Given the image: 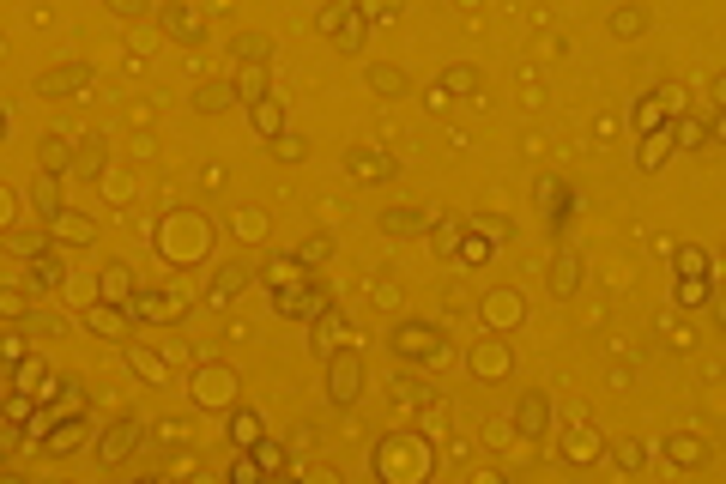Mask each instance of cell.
Returning <instances> with one entry per match:
<instances>
[{"label":"cell","mask_w":726,"mask_h":484,"mask_svg":"<svg viewBox=\"0 0 726 484\" xmlns=\"http://www.w3.org/2000/svg\"><path fill=\"white\" fill-rule=\"evenodd\" d=\"M358 394H363V358L351 351V345L327 351V400H333V405H358Z\"/></svg>","instance_id":"6da1fadb"},{"label":"cell","mask_w":726,"mask_h":484,"mask_svg":"<svg viewBox=\"0 0 726 484\" xmlns=\"http://www.w3.org/2000/svg\"><path fill=\"white\" fill-rule=\"evenodd\" d=\"M394 351L412 358V363H424V369H442L448 363V345H442V333H436L430 321H405L400 333H394Z\"/></svg>","instance_id":"7a4b0ae2"},{"label":"cell","mask_w":726,"mask_h":484,"mask_svg":"<svg viewBox=\"0 0 726 484\" xmlns=\"http://www.w3.org/2000/svg\"><path fill=\"white\" fill-rule=\"evenodd\" d=\"M206 242H212V230H206V219H188V212H176V219L163 224V255L170 261H200L206 255Z\"/></svg>","instance_id":"3957f363"},{"label":"cell","mask_w":726,"mask_h":484,"mask_svg":"<svg viewBox=\"0 0 726 484\" xmlns=\"http://www.w3.org/2000/svg\"><path fill=\"white\" fill-rule=\"evenodd\" d=\"M315 31H321V37H340L345 55H358V49H363V31H369V24H363L358 0H340V6H321V13H315Z\"/></svg>","instance_id":"277c9868"},{"label":"cell","mask_w":726,"mask_h":484,"mask_svg":"<svg viewBox=\"0 0 726 484\" xmlns=\"http://www.w3.org/2000/svg\"><path fill=\"white\" fill-rule=\"evenodd\" d=\"M333 309V297H327V284H291V291H279V315H291V321H315V315H327Z\"/></svg>","instance_id":"5b68a950"},{"label":"cell","mask_w":726,"mask_h":484,"mask_svg":"<svg viewBox=\"0 0 726 484\" xmlns=\"http://www.w3.org/2000/svg\"><path fill=\"white\" fill-rule=\"evenodd\" d=\"M85 327H91V333H103V340H121V345H127V333H134V315H127V302H91V309H85Z\"/></svg>","instance_id":"8992f818"},{"label":"cell","mask_w":726,"mask_h":484,"mask_svg":"<svg viewBox=\"0 0 726 484\" xmlns=\"http://www.w3.org/2000/svg\"><path fill=\"white\" fill-rule=\"evenodd\" d=\"M134 442H140V418L127 412V418H116V424H109V436L98 442V461H103V466H121L127 454H134Z\"/></svg>","instance_id":"52a82bcc"},{"label":"cell","mask_w":726,"mask_h":484,"mask_svg":"<svg viewBox=\"0 0 726 484\" xmlns=\"http://www.w3.org/2000/svg\"><path fill=\"white\" fill-rule=\"evenodd\" d=\"M42 98H79V91H91V67L85 60H73V67H55V73H42L37 79Z\"/></svg>","instance_id":"ba28073f"},{"label":"cell","mask_w":726,"mask_h":484,"mask_svg":"<svg viewBox=\"0 0 726 484\" xmlns=\"http://www.w3.org/2000/svg\"><path fill=\"white\" fill-rule=\"evenodd\" d=\"M91 237H98V224L85 219V212H67V206H60V212H49V242H67V248H85Z\"/></svg>","instance_id":"9c48e42d"},{"label":"cell","mask_w":726,"mask_h":484,"mask_svg":"<svg viewBox=\"0 0 726 484\" xmlns=\"http://www.w3.org/2000/svg\"><path fill=\"white\" fill-rule=\"evenodd\" d=\"M24 279H31V291H60V284H67V266H60L49 248H37V255H24Z\"/></svg>","instance_id":"30bf717a"},{"label":"cell","mask_w":726,"mask_h":484,"mask_svg":"<svg viewBox=\"0 0 726 484\" xmlns=\"http://www.w3.org/2000/svg\"><path fill=\"white\" fill-rule=\"evenodd\" d=\"M575 291H582V255L557 248V261H551V297H575Z\"/></svg>","instance_id":"8fae6325"},{"label":"cell","mask_w":726,"mask_h":484,"mask_svg":"<svg viewBox=\"0 0 726 484\" xmlns=\"http://www.w3.org/2000/svg\"><path fill=\"white\" fill-rule=\"evenodd\" d=\"M163 31H170L176 42H200L206 37V19L194 13V6H182V0H176V6H163Z\"/></svg>","instance_id":"7c38bea8"},{"label":"cell","mask_w":726,"mask_h":484,"mask_svg":"<svg viewBox=\"0 0 726 484\" xmlns=\"http://www.w3.org/2000/svg\"><path fill=\"white\" fill-rule=\"evenodd\" d=\"M340 340H351V327H345V315H315V340H309V351L315 358H327V351H340Z\"/></svg>","instance_id":"4fadbf2b"},{"label":"cell","mask_w":726,"mask_h":484,"mask_svg":"<svg viewBox=\"0 0 726 484\" xmlns=\"http://www.w3.org/2000/svg\"><path fill=\"white\" fill-rule=\"evenodd\" d=\"M79 442H85V412H79V418H55V424H49V436H42L49 454H73Z\"/></svg>","instance_id":"5bb4252c"},{"label":"cell","mask_w":726,"mask_h":484,"mask_svg":"<svg viewBox=\"0 0 726 484\" xmlns=\"http://www.w3.org/2000/svg\"><path fill=\"white\" fill-rule=\"evenodd\" d=\"M98 297H103V302H127V297H134V266L109 261V266L98 273Z\"/></svg>","instance_id":"9a60e30c"},{"label":"cell","mask_w":726,"mask_h":484,"mask_svg":"<svg viewBox=\"0 0 726 484\" xmlns=\"http://www.w3.org/2000/svg\"><path fill=\"white\" fill-rule=\"evenodd\" d=\"M248 284H255V273L237 261V266H219V279H212V291H206V297H212V302H237Z\"/></svg>","instance_id":"2e32d148"},{"label":"cell","mask_w":726,"mask_h":484,"mask_svg":"<svg viewBox=\"0 0 726 484\" xmlns=\"http://www.w3.org/2000/svg\"><path fill=\"white\" fill-rule=\"evenodd\" d=\"M242 103H261L266 98V60H237V85H230Z\"/></svg>","instance_id":"e0dca14e"},{"label":"cell","mask_w":726,"mask_h":484,"mask_svg":"<svg viewBox=\"0 0 726 484\" xmlns=\"http://www.w3.org/2000/svg\"><path fill=\"white\" fill-rule=\"evenodd\" d=\"M544 424H551V405H544V394H526V400L515 405V430H521V436H544Z\"/></svg>","instance_id":"ac0fdd59"},{"label":"cell","mask_w":726,"mask_h":484,"mask_svg":"<svg viewBox=\"0 0 726 484\" xmlns=\"http://www.w3.org/2000/svg\"><path fill=\"white\" fill-rule=\"evenodd\" d=\"M394 170L400 163L387 158V152H351V176H363V182H394Z\"/></svg>","instance_id":"d6986e66"},{"label":"cell","mask_w":726,"mask_h":484,"mask_svg":"<svg viewBox=\"0 0 726 484\" xmlns=\"http://www.w3.org/2000/svg\"><path fill=\"white\" fill-rule=\"evenodd\" d=\"M666 134H672V145H684V152H696V145H708V121H696V116H684V109H678Z\"/></svg>","instance_id":"ffe728a7"},{"label":"cell","mask_w":726,"mask_h":484,"mask_svg":"<svg viewBox=\"0 0 726 484\" xmlns=\"http://www.w3.org/2000/svg\"><path fill=\"white\" fill-rule=\"evenodd\" d=\"M666 158H672V134H666V127H647V134H642V152H636V163H642V170H660Z\"/></svg>","instance_id":"44dd1931"},{"label":"cell","mask_w":726,"mask_h":484,"mask_svg":"<svg viewBox=\"0 0 726 484\" xmlns=\"http://www.w3.org/2000/svg\"><path fill=\"white\" fill-rule=\"evenodd\" d=\"M127 363H134V376H140V382H163V358L152 351V345L127 340Z\"/></svg>","instance_id":"7402d4cb"},{"label":"cell","mask_w":726,"mask_h":484,"mask_svg":"<svg viewBox=\"0 0 726 484\" xmlns=\"http://www.w3.org/2000/svg\"><path fill=\"white\" fill-rule=\"evenodd\" d=\"M37 163L49 170V176H60V170L73 163V145L60 140V134H42V145H37Z\"/></svg>","instance_id":"603a6c76"},{"label":"cell","mask_w":726,"mask_h":484,"mask_svg":"<svg viewBox=\"0 0 726 484\" xmlns=\"http://www.w3.org/2000/svg\"><path fill=\"white\" fill-rule=\"evenodd\" d=\"M230 442H237V448H255V442H261V418H255L248 405L230 412Z\"/></svg>","instance_id":"cb8c5ba5"},{"label":"cell","mask_w":726,"mask_h":484,"mask_svg":"<svg viewBox=\"0 0 726 484\" xmlns=\"http://www.w3.org/2000/svg\"><path fill=\"white\" fill-rule=\"evenodd\" d=\"M261 279L273 284V291H291V284H302V261H297V255H291V261L279 255V261H266V273H261Z\"/></svg>","instance_id":"d4e9b609"},{"label":"cell","mask_w":726,"mask_h":484,"mask_svg":"<svg viewBox=\"0 0 726 484\" xmlns=\"http://www.w3.org/2000/svg\"><path fill=\"white\" fill-rule=\"evenodd\" d=\"M248 109H255V127H261V140H279V134H284V109H279L273 98L248 103Z\"/></svg>","instance_id":"484cf974"},{"label":"cell","mask_w":726,"mask_h":484,"mask_svg":"<svg viewBox=\"0 0 726 484\" xmlns=\"http://www.w3.org/2000/svg\"><path fill=\"white\" fill-rule=\"evenodd\" d=\"M424 224H430V212H412V206H394V212L382 219V230H387V237H412V230H424Z\"/></svg>","instance_id":"4316f807"},{"label":"cell","mask_w":726,"mask_h":484,"mask_svg":"<svg viewBox=\"0 0 726 484\" xmlns=\"http://www.w3.org/2000/svg\"><path fill=\"white\" fill-rule=\"evenodd\" d=\"M472 369H479V376H503V369H508V351L497 340H484L479 351H472Z\"/></svg>","instance_id":"83f0119b"},{"label":"cell","mask_w":726,"mask_h":484,"mask_svg":"<svg viewBox=\"0 0 726 484\" xmlns=\"http://www.w3.org/2000/svg\"><path fill=\"white\" fill-rule=\"evenodd\" d=\"M369 85H376V91L394 103V98H405V85H412V79H405L400 67H369Z\"/></svg>","instance_id":"f1b7e54d"},{"label":"cell","mask_w":726,"mask_h":484,"mask_svg":"<svg viewBox=\"0 0 726 484\" xmlns=\"http://www.w3.org/2000/svg\"><path fill=\"white\" fill-rule=\"evenodd\" d=\"M230 49H237V60H273V42H266L261 31H237Z\"/></svg>","instance_id":"f546056e"},{"label":"cell","mask_w":726,"mask_h":484,"mask_svg":"<svg viewBox=\"0 0 726 484\" xmlns=\"http://www.w3.org/2000/svg\"><path fill=\"white\" fill-rule=\"evenodd\" d=\"M31 200H37V212H42V219H49V212H60V176H49V170H42V176H37V188H31Z\"/></svg>","instance_id":"4dcf8cb0"},{"label":"cell","mask_w":726,"mask_h":484,"mask_svg":"<svg viewBox=\"0 0 726 484\" xmlns=\"http://www.w3.org/2000/svg\"><path fill=\"white\" fill-rule=\"evenodd\" d=\"M194 103H200L206 116H219V109H230V103H237V91H230V85H200V91H194Z\"/></svg>","instance_id":"1f68e13d"},{"label":"cell","mask_w":726,"mask_h":484,"mask_svg":"<svg viewBox=\"0 0 726 484\" xmlns=\"http://www.w3.org/2000/svg\"><path fill=\"white\" fill-rule=\"evenodd\" d=\"M0 315H6V321H24V315H31V297H24L19 284H0Z\"/></svg>","instance_id":"d6a6232c"},{"label":"cell","mask_w":726,"mask_h":484,"mask_svg":"<svg viewBox=\"0 0 726 484\" xmlns=\"http://www.w3.org/2000/svg\"><path fill=\"white\" fill-rule=\"evenodd\" d=\"M200 400L206 405H224V400H230V376H224V369H206V376H200Z\"/></svg>","instance_id":"836d02e7"},{"label":"cell","mask_w":726,"mask_h":484,"mask_svg":"<svg viewBox=\"0 0 726 484\" xmlns=\"http://www.w3.org/2000/svg\"><path fill=\"white\" fill-rule=\"evenodd\" d=\"M672 297L684 302V309H696V302H708V273H684V284H678Z\"/></svg>","instance_id":"e575fe53"},{"label":"cell","mask_w":726,"mask_h":484,"mask_svg":"<svg viewBox=\"0 0 726 484\" xmlns=\"http://www.w3.org/2000/svg\"><path fill=\"white\" fill-rule=\"evenodd\" d=\"M642 24H647L642 6H618V13H611V31H618V37H642Z\"/></svg>","instance_id":"d590c367"},{"label":"cell","mask_w":726,"mask_h":484,"mask_svg":"<svg viewBox=\"0 0 726 484\" xmlns=\"http://www.w3.org/2000/svg\"><path fill=\"white\" fill-rule=\"evenodd\" d=\"M563 454H569V461H593V454H600V442H593V430H587V424H575V436L563 442Z\"/></svg>","instance_id":"8d00e7d4"},{"label":"cell","mask_w":726,"mask_h":484,"mask_svg":"<svg viewBox=\"0 0 726 484\" xmlns=\"http://www.w3.org/2000/svg\"><path fill=\"white\" fill-rule=\"evenodd\" d=\"M363 24H382V19H400V0H358Z\"/></svg>","instance_id":"74e56055"},{"label":"cell","mask_w":726,"mask_h":484,"mask_svg":"<svg viewBox=\"0 0 726 484\" xmlns=\"http://www.w3.org/2000/svg\"><path fill=\"white\" fill-rule=\"evenodd\" d=\"M436 85H442V91H479V73H472V67H448V73H442V79H436Z\"/></svg>","instance_id":"f35d334b"},{"label":"cell","mask_w":726,"mask_h":484,"mask_svg":"<svg viewBox=\"0 0 726 484\" xmlns=\"http://www.w3.org/2000/svg\"><path fill=\"white\" fill-rule=\"evenodd\" d=\"M248 454H255V466H261V472H279V466H284V448H279V442H266V436L248 448Z\"/></svg>","instance_id":"ab89813d"},{"label":"cell","mask_w":726,"mask_h":484,"mask_svg":"<svg viewBox=\"0 0 726 484\" xmlns=\"http://www.w3.org/2000/svg\"><path fill=\"white\" fill-rule=\"evenodd\" d=\"M255 479H261L255 454H248V448H237V461H230V484H255Z\"/></svg>","instance_id":"60d3db41"},{"label":"cell","mask_w":726,"mask_h":484,"mask_svg":"<svg viewBox=\"0 0 726 484\" xmlns=\"http://www.w3.org/2000/svg\"><path fill=\"white\" fill-rule=\"evenodd\" d=\"M297 261H302V266H321V261H327V237H309V242L297 248Z\"/></svg>","instance_id":"b9f144b4"},{"label":"cell","mask_w":726,"mask_h":484,"mask_svg":"<svg viewBox=\"0 0 726 484\" xmlns=\"http://www.w3.org/2000/svg\"><path fill=\"white\" fill-rule=\"evenodd\" d=\"M302 152H309V145H302L297 134H279V140H273V158H291V163H297Z\"/></svg>","instance_id":"7bdbcfd3"},{"label":"cell","mask_w":726,"mask_h":484,"mask_svg":"<svg viewBox=\"0 0 726 484\" xmlns=\"http://www.w3.org/2000/svg\"><path fill=\"white\" fill-rule=\"evenodd\" d=\"M666 454H672V461H684V466H696V461H703V448H696V442H678V436L666 442Z\"/></svg>","instance_id":"ee69618b"},{"label":"cell","mask_w":726,"mask_h":484,"mask_svg":"<svg viewBox=\"0 0 726 484\" xmlns=\"http://www.w3.org/2000/svg\"><path fill=\"white\" fill-rule=\"evenodd\" d=\"M6 248H13V255H37L42 237H37V230H19V237H6Z\"/></svg>","instance_id":"f6af8a7d"},{"label":"cell","mask_w":726,"mask_h":484,"mask_svg":"<svg viewBox=\"0 0 726 484\" xmlns=\"http://www.w3.org/2000/svg\"><path fill=\"white\" fill-rule=\"evenodd\" d=\"M611 461L624 466V472H636V466H642V448H636V442H618V448H611Z\"/></svg>","instance_id":"bcb514c9"},{"label":"cell","mask_w":726,"mask_h":484,"mask_svg":"<svg viewBox=\"0 0 726 484\" xmlns=\"http://www.w3.org/2000/svg\"><path fill=\"white\" fill-rule=\"evenodd\" d=\"M24 358V333H6V340H0V363H19Z\"/></svg>","instance_id":"7dc6e473"},{"label":"cell","mask_w":726,"mask_h":484,"mask_svg":"<svg viewBox=\"0 0 726 484\" xmlns=\"http://www.w3.org/2000/svg\"><path fill=\"white\" fill-rule=\"evenodd\" d=\"M103 6H109L116 19H140V13H145V0H103Z\"/></svg>","instance_id":"c3c4849f"},{"label":"cell","mask_w":726,"mask_h":484,"mask_svg":"<svg viewBox=\"0 0 726 484\" xmlns=\"http://www.w3.org/2000/svg\"><path fill=\"white\" fill-rule=\"evenodd\" d=\"M158 436H163V442H188V424H182V418H163Z\"/></svg>","instance_id":"681fc988"},{"label":"cell","mask_w":726,"mask_h":484,"mask_svg":"<svg viewBox=\"0 0 726 484\" xmlns=\"http://www.w3.org/2000/svg\"><path fill=\"white\" fill-rule=\"evenodd\" d=\"M13 448H19V424L6 418V424H0V461H6V454H13Z\"/></svg>","instance_id":"f907efd6"},{"label":"cell","mask_w":726,"mask_h":484,"mask_svg":"<svg viewBox=\"0 0 726 484\" xmlns=\"http://www.w3.org/2000/svg\"><path fill=\"white\" fill-rule=\"evenodd\" d=\"M479 230H484L490 242H508V219H479Z\"/></svg>","instance_id":"816d5d0a"},{"label":"cell","mask_w":726,"mask_h":484,"mask_svg":"<svg viewBox=\"0 0 726 484\" xmlns=\"http://www.w3.org/2000/svg\"><path fill=\"white\" fill-rule=\"evenodd\" d=\"M6 418H13V424H24V418H31V394H19V400H6Z\"/></svg>","instance_id":"f5cc1de1"},{"label":"cell","mask_w":726,"mask_h":484,"mask_svg":"<svg viewBox=\"0 0 726 484\" xmlns=\"http://www.w3.org/2000/svg\"><path fill=\"white\" fill-rule=\"evenodd\" d=\"M678 266H684V273H708V261L696 255V248H684V255H678Z\"/></svg>","instance_id":"db71d44e"},{"label":"cell","mask_w":726,"mask_h":484,"mask_svg":"<svg viewBox=\"0 0 726 484\" xmlns=\"http://www.w3.org/2000/svg\"><path fill=\"white\" fill-rule=\"evenodd\" d=\"M13 219V200H6V188H0V224Z\"/></svg>","instance_id":"11a10c76"},{"label":"cell","mask_w":726,"mask_h":484,"mask_svg":"<svg viewBox=\"0 0 726 484\" xmlns=\"http://www.w3.org/2000/svg\"><path fill=\"white\" fill-rule=\"evenodd\" d=\"M6 127H13V121H6V109H0V140H6Z\"/></svg>","instance_id":"9f6ffc18"},{"label":"cell","mask_w":726,"mask_h":484,"mask_svg":"<svg viewBox=\"0 0 726 484\" xmlns=\"http://www.w3.org/2000/svg\"><path fill=\"white\" fill-rule=\"evenodd\" d=\"M0 382H6V376H0ZM0 394H6V387H0Z\"/></svg>","instance_id":"6f0895ef"}]
</instances>
